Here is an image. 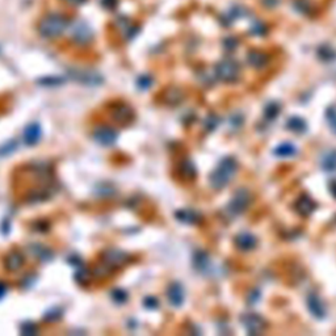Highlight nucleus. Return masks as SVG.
I'll return each mask as SVG.
<instances>
[{
  "mask_svg": "<svg viewBox=\"0 0 336 336\" xmlns=\"http://www.w3.org/2000/svg\"><path fill=\"white\" fill-rule=\"evenodd\" d=\"M247 62L255 68H261L268 63V55L263 52L251 50L247 55Z\"/></svg>",
  "mask_w": 336,
  "mask_h": 336,
  "instance_id": "11",
  "label": "nucleus"
},
{
  "mask_svg": "<svg viewBox=\"0 0 336 336\" xmlns=\"http://www.w3.org/2000/svg\"><path fill=\"white\" fill-rule=\"evenodd\" d=\"M66 25H67V21L62 15H57V13L47 15L41 21L40 33L43 37H49V38L57 37L66 29Z\"/></svg>",
  "mask_w": 336,
  "mask_h": 336,
  "instance_id": "2",
  "label": "nucleus"
},
{
  "mask_svg": "<svg viewBox=\"0 0 336 336\" xmlns=\"http://www.w3.org/2000/svg\"><path fill=\"white\" fill-rule=\"evenodd\" d=\"M118 109H119L118 112L114 113V117L118 119L119 123H126V121H129V119L132 118V113H130V109H129L128 107H124V105H121Z\"/></svg>",
  "mask_w": 336,
  "mask_h": 336,
  "instance_id": "19",
  "label": "nucleus"
},
{
  "mask_svg": "<svg viewBox=\"0 0 336 336\" xmlns=\"http://www.w3.org/2000/svg\"><path fill=\"white\" fill-rule=\"evenodd\" d=\"M6 292H7V287L4 286L3 284H0V298L6 294Z\"/></svg>",
  "mask_w": 336,
  "mask_h": 336,
  "instance_id": "25",
  "label": "nucleus"
},
{
  "mask_svg": "<svg viewBox=\"0 0 336 336\" xmlns=\"http://www.w3.org/2000/svg\"><path fill=\"white\" fill-rule=\"evenodd\" d=\"M22 263H24L22 256L20 254H17V252H13V254L7 256L6 266L8 271H17V269L22 266Z\"/></svg>",
  "mask_w": 336,
  "mask_h": 336,
  "instance_id": "15",
  "label": "nucleus"
},
{
  "mask_svg": "<svg viewBox=\"0 0 336 336\" xmlns=\"http://www.w3.org/2000/svg\"><path fill=\"white\" fill-rule=\"evenodd\" d=\"M168 300L174 306H180L184 301V291L181 285L172 284L168 289Z\"/></svg>",
  "mask_w": 336,
  "mask_h": 336,
  "instance_id": "12",
  "label": "nucleus"
},
{
  "mask_svg": "<svg viewBox=\"0 0 336 336\" xmlns=\"http://www.w3.org/2000/svg\"><path fill=\"white\" fill-rule=\"evenodd\" d=\"M287 129H291L294 133H302L306 130V123L300 117H292L287 121Z\"/></svg>",
  "mask_w": 336,
  "mask_h": 336,
  "instance_id": "16",
  "label": "nucleus"
},
{
  "mask_svg": "<svg viewBox=\"0 0 336 336\" xmlns=\"http://www.w3.org/2000/svg\"><path fill=\"white\" fill-rule=\"evenodd\" d=\"M278 113H280V105L277 103H269L264 109L266 118L268 119H275L278 116Z\"/></svg>",
  "mask_w": 336,
  "mask_h": 336,
  "instance_id": "18",
  "label": "nucleus"
},
{
  "mask_svg": "<svg viewBox=\"0 0 336 336\" xmlns=\"http://www.w3.org/2000/svg\"><path fill=\"white\" fill-rule=\"evenodd\" d=\"M68 2H71V3H75V4H79V3H82V2H84V0H68Z\"/></svg>",
  "mask_w": 336,
  "mask_h": 336,
  "instance_id": "27",
  "label": "nucleus"
},
{
  "mask_svg": "<svg viewBox=\"0 0 336 336\" xmlns=\"http://www.w3.org/2000/svg\"><path fill=\"white\" fill-rule=\"evenodd\" d=\"M239 64L231 59H225L215 66V77L225 83H234L239 78Z\"/></svg>",
  "mask_w": 336,
  "mask_h": 336,
  "instance_id": "3",
  "label": "nucleus"
},
{
  "mask_svg": "<svg viewBox=\"0 0 336 336\" xmlns=\"http://www.w3.org/2000/svg\"><path fill=\"white\" fill-rule=\"evenodd\" d=\"M176 217L185 223H195L199 221V214L193 210H181L176 214Z\"/></svg>",
  "mask_w": 336,
  "mask_h": 336,
  "instance_id": "17",
  "label": "nucleus"
},
{
  "mask_svg": "<svg viewBox=\"0 0 336 336\" xmlns=\"http://www.w3.org/2000/svg\"><path fill=\"white\" fill-rule=\"evenodd\" d=\"M307 307H309L313 317H315L317 319L324 318V315L327 313L326 311V306H324V303L322 302V300L317 294H310L307 297Z\"/></svg>",
  "mask_w": 336,
  "mask_h": 336,
  "instance_id": "6",
  "label": "nucleus"
},
{
  "mask_svg": "<svg viewBox=\"0 0 336 336\" xmlns=\"http://www.w3.org/2000/svg\"><path fill=\"white\" fill-rule=\"evenodd\" d=\"M41 128L38 124H31L29 126H27L24 132V139L25 143L29 145V146H33L37 142L40 141L41 138Z\"/></svg>",
  "mask_w": 336,
  "mask_h": 336,
  "instance_id": "10",
  "label": "nucleus"
},
{
  "mask_svg": "<svg viewBox=\"0 0 336 336\" xmlns=\"http://www.w3.org/2000/svg\"><path fill=\"white\" fill-rule=\"evenodd\" d=\"M273 154H275L276 156H278V158H287V156L296 155L297 149L294 145L286 142V143H281L280 146L276 147L275 151H273Z\"/></svg>",
  "mask_w": 336,
  "mask_h": 336,
  "instance_id": "14",
  "label": "nucleus"
},
{
  "mask_svg": "<svg viewBox=\"0 0 336 336\" xmlns=\"http://www.w3.org/2000/svg\"><path fill=\"white\" fill-rule=\"evenodd\" d=\"M326 118H327V123L330 125L331 130L336 134V108L330 107L326 112Z\"/></svg>",
  "mask_w": 336,
  "mask_h": 336,
  "instance_id": "21",
  "label": "nucleus"
},
{
  "mask_svg": "<svg viewBox=\"0 0 336 336\" xmlns=\"http://www.w3.org/2000/svg\"><path fill=\"white\" fill-rule=\"evenodd\" d=\"M321 165L326 172L336 171V150H330L322 156Z\"/></svg>",
  "mask_w": 336,
  "mask_h": 336,
  "instance_id": "13",
  "label": "nucleus"
},
{
  "mask_svg": "<svg viewBox=\"0 0 336 336\" xmlns=\"http://www.w3.org/2000/svg\"><path fill=\"white\" fill-rule=\"evenodd\" d=\"M294 206H296V210L298 211L301 215H305L306 217V215H310V214L315 210V206H317V205H315V202L310 199L309 196L303 195L297 200Z\"/></svg>",
  "mask_w": 336,
  "mask_h": 336,
  "instance_id": "8",
  "label": "nucleus"
},
{
  "mask_svg": "<svg viewBox=\"0 0 336 336\" xmlns=\"http://www.w3.org/2000/svg\"><path fill=\"white\" fill-rule=\"evenodd\" d=\"M217 124H218V118L215 116H210L208 118V121H206V126H208L209 129H214L217 126Z\"/></svg>",
  "mask_w": 336,
  "mask_h": 336,
  "instance_id": "23",
  "label": "nucleus"
},
{
  "mask_svg": "<svg viewBox=\"0 0 336 336\" xmlns=\"http://www.w3.org/2000/svg\"><path fill=\"white\" fill-rule=\"evenodd\" d=\"M318 55L321 57L322 59H323V61H326V62L332 61V59L336 57L335 52L331 49L330 46H322L321 49H319V52H318Z\"/></svg>",
  "mask_w": 336,
  "mask_h": 336,
  "instance_id": "20",
  "label": "nucleus"
},
{
  "mask_svg": "<svg viewBox=\"0 0 336 336\" xmlns=\"http://www.w3.org/2000/svg\"><path fill=\"white\" fill-rule=\"evenodd\" d=\"M242 323L245 324L246 330L251 335H257V333L263 332L264 330V319L257 314H247L242 318Z\"/></svg>",
  "mask_w": 336,
  "mask_h": 336,
  "instance_id": "5",
  "label": "nucleus"
},
{
  "mask_svg": "<svg viewBox=\"0 0 336 336\" xmlns=\"http://www.w3.org/2000/svg\"><path fill=\"white\" fill-rule=\"evenodd\" d=\"M95 139L100 145L109 146V145H113L117 139V133L110 128H100L95 132Z\"/></svg>",
  "mask_w": 336,
  "mask_h": 336,
  "instance_id": "7",
  "label": "nucleus"
},
{
  "mask_svg": "<svg viewBox=\"0 0 336 336\" xmlns=\"http://www.w3.org/2000/svg\"><path fill=\"white\" fill-rule=\"evenodd\" d=\"M252 31H254V34H263V31H264V25L261 24V22H256V24L254 25V28H252Z\"/></svg>",
  "mask_w": 336,
  "mask_h": 336,
  "instance_id": "24",
  "label": "nucleus"
},
{
  "mask_svg": "<svg viewBox=\"0 0 336 336\" xmlns=\"http://www.w3.org/2000/svg\"><path fill=\"white\" fill-rule=\"evenodd\" d=\"M330 189H331V192H332V195L336 197V181H333V183H331Z\"/></svg>",
  "mask_w": 336,
  "mask_h": 336,
  "instance_id": "26",
  "label": "nucleus"
},
{
  "mask_svg": "<svg viewBox=\"0 0 336 336\" xmlns=\"http://www.w3.org/2000/svg\"><path fill=\"white\" fill-rule=\"evenodd\" d=\"M251 201V195L247 189H239L238 192H235V195L232 196L231 201H230L229 206H227V210L232 215H238V214L243 213V211L247 209V206L250 205Z\"/></svg>",
  "mask_w": 336,
  "mask_h": 336,
  "instance_id": "4",
  "label": "nucleus"
},
{
  "mask_svg": "<svg viewBox=\"0 0 336 336\" xmlns=\"http://www.w3.org/2000/svg\"><path fill=\"white\" fill-rule=\"evenodd\" d=\"M238 163L234 158H225L210 175V185L214 189H222L235 176Z\"/></svg>",
  "mask_w": 336,
  "mask_h": 336,
  "instance_id": "1",
  "label": "nucleus"
},
{
  "mask_svg": "<svg viewBox=\"0 0 336 336\" xmlns=\"http://www.w3.org/2000/svg\"><path fill=\"white\" fill-rule=\"evenodd\" d=\"M195 266L199 269H205L209 266V257L208 255L204 254V252H199L195 257Z\"/></svg>",
  "mask_w": 336,
  "mask_h": 336,
  "instance_id": "22",
  "label": "nucleus"
},
{
  "mask_svg": "<svg viewBox=\"0 0 336 336\" xmlns=\"http://www.w3.org/2000/svg\"><path fill=\"white\" fill-rule=\"evenodd\" d=\"M235 245L239 250L242 251H251L256 247L257 242L252 234H248V232H242L235 238Z\"/></svg>",
  "mask_w": 336,
  "mask_h": 336,
  "instance_id": "9",
  "label": "nucleus"
}]
</instances>
